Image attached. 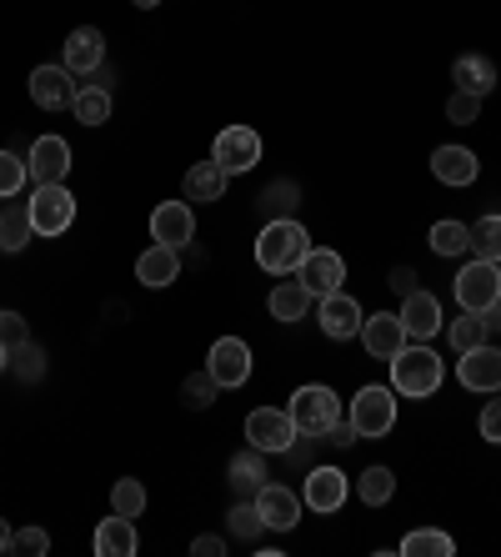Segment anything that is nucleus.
<instances>
[{
	"label": "nucleus",
	"instance_id": "obj_1",
	"mask_svg": "<svg viewBox=\"0 0 501 557\" xmlns=\"http://www.w3.org/2000/svg\"><path fill=\"white\" fill-rule=\"evenodd\" d=\"M306 251H311V236L296 216L266 221V232L256 236V267L271 276H296V267H301Z\"/></svg>",
	"mask_w": 501,
	"mask_h": 557
},
{
	"label": "nucleus",
	"instance_id": "obj_2",
	"mask_svg": "<svg viewBox=\"0 0 501 557\" xmlns=\"http://www.w3.org/2000/svg\"><path fill=\"white\" fill-rule=\"evenodd\" d=\"M441 376H447V362H441L431 347H422V342H406V347L391 357V387H397V397H431V392L441 387Z\"/></svg>",
	"mask_w": 501,
	"mask_h": 557
},
{
	"label": "nucleus",
	"instance_id": "obj_3",
	"mask_svg": "<svg viewBox=\"0 0 501 557\" xmlns=\"http://www.w3.org/2000/svg\"><path fill=\"white\" fill-rule=\"evenodd\" d=\"M291 422H296V437H331V428L341 422V397L322 382H306V387L291 392Z\"/></svg>",
	"mask_w": 501,
	"mask_h": 557
},
{
	"label": "nucleus",
	"instance_id": "obj_4",
	"mask_svg": "<svg viewBox=\"0 0 501 557\" xmlns=\"http://www.w3.org/2000/svg\"><path fill=\"white\" fill-rule=\"evenodd\" d=\"M347 422L356 428V437H386L397 428V387H361L351 397Z\"/></svg>",
	"mask_w": 501,
	"mask_h": 557
},
{
	"label": "nucleus",
	"instance_id": "obj_5",
	"mask_svg": "<svg viewBox=\"0 0 501 557\" xmlns=\"http://www.w3.org/2000/svg\"><path fill=\"white\" fill-rule=\"evenodd\" d=\"M26 207H30L36 236H61V232H71V221H76V196L65 191V182L36 186V196H30Z\"/></svg>",
	"mask_w": 501,
	"mask_h": 557
},
{
	"label": "nucleus",
	"instance_id": "obj_6",
	"mask_svg": "<svg viewBox=\"0 0 501 557\" xmlns=\"http://www.w3.org/2000/svg\"><path fill=\"white\" fill-rule=\"evenodd\" d=\"M456 301H462V311H476V317H487L491 307L501 301V272L497 261H466L462 276H456Z\"/></svg>",
	"mask_w": 501,
	"mask_h": 557
},
{
	"label": "nucleus",
	"instance_id": "obj_7",
	"mask_svg": "<svg viewBox=\"0 0 501 557\" xmlns=\"http://www.w3.org/2000/svg\"><path fill=\"white\" fill-rule=\"evenodd\" d=\"M211 161L226 176H241V171H251L261 161V136L251 126H226L216 136V146H211Z\"/></svg>",
	"mask_w": 501,
	"mask_h": 557
},
{
	"label": "nucleus",
	"instance_id": "obj_8",
	"mask_svg": "<svg viewBox=\"0 0 501 557\" xmlns=\"http://www.w3.org/2000/svg\"><path fill=\"white\" fill-rule=\"evenodd\" d=\"M246 442L261 447V453H291V442H296L291 412H281V407H256V412L246 417Z\"/></svg>",
	"mask_w": 501,
	"mask_h": 557
},
{
	"label": "nucleus",
	"instance_id": "obj_9",
	"mask_svg": "<svg viewBox=\"0 0 501 557\" xmlns=\"http://www.w3.org/2000/svg\"><path fill=\"white\" fill-rule=\"evenodd\" d=\"M206 372L216 376V387H246V382H251V347H246L241 337L211 342Z\"/></svg>",
	"mask_w": 501,
	"mask_h": 557
},
{
	"label": "nucleus",
	"instance_id": "obj_10",
	"mask_svg": "<svg viewBox=\"0 0 501 557\" xmlns=\"http://www.w3.org/2000/svg\"><path fill=\"white\" fill-rule=\"evenodd\" d=\"M296 276H301V286H306L311 297H326V292H341L347 261L336 257L331 247H311L306 257H301V267H296Z\"/></svg>",
	"mask_w": 501,
	"mask_h": 557
},
{
	"label": "nucleus",
	"instance_id": "obj_11",
	"mask_svg": "<svg viewBox=\"0 0 501 557\" xmlns=\"http://www.w3.org/2000/svg\"><path fill=\"white\" fill-rule=\"evenodd\" d=\"M406 342H412V337H406V326H401L397 311H372V317L361 322V347L372 351L376 362H391Z\"/></svg>",
	"mask_w": 501,
	"mask_h": 557
},
{
	"label": "nucleus",
	"instance_id": "obj_12",
	"mask_svg": "<svg viewBox=\"0 0 501 557\" xmlns=\"http://www.w3.org/2000/svg\"><path fill=\"white\" fill-rule=\"evenodd\" d=\"M76 91H80V81H71L65 65H36L30 71V101L40 111H65V106L76 101Z\"/></svg>",
	"mask_w": 501,
	"mask_h": 557
},
{
	"label": "nucleus",
	"instance_id": "obj_13",
	"mask_svg": "<svg viewBox=\"0 0 501 557\" xmlns=\"http://www.w3.org/2000/svg\"><path fill=\"white\" fill-rule=\"evenodd\" d=\"M456 376H462V387L466 392H501V347H472L462 351V362H456Z\"/></svg>",
	"mask_w": 501,
	"mask_h": 557
},
{
	"label": "nucleus",
	"instance_id": "obj_14",
	"mask_svg": "<svg viewBox=\"0 0 501 557\" xmlns=\"http://www.w3.org/2000/svg\"><path fill=\"white\" fill-rule=\"evenodd\" d=\"M196 236V211L191 201H161L151 211V242H166V247H191Z\"/></svg>",
	"mask_w": 501,
	"mask_h": 557
},
{
	"label": "nucleus",
	"instance_id": "obj_15",
	"mask_svg": "<svg viewBox=\"0 0 501 557\" xmlns=\"http://www.w3.org/2000/svg\"><path fill=\"white\" fill-rule=\"evenodd\" d=\"M361 322H366V311H361L356 297H347V292H326L322 297V332L331 342L361 337Z\"/></svg>",
	"mask_w": 501,
	"mask_h": 557
},
{
	"label": "nucleus",
	"instance_id": "obj_16",
	"mask_svg": "<svg viewBox=\"0 0 501 557\" xmlns=\"http://www.w3.org/2000/svg\"><path fill=\"white\" fill-rule=\"evenodd\" d=\"M401 326H406V337L412 342H431L447 326V317H441V301L431 297V292H412V297H401Z\"/></svg>",
	"mask_w": 501,
	"mask_h": 557
},
{
	"label": "nucleus",
	"instance_id": "obj_17",
	"mask_svg": "<svg viewBox=\"0 0 501 557\" xmlns=\"http://www.w3.org/2000/svg\"><path fill=\"white\" fill-rule=\"evenodd\" d=\"M105 65V36L96 26H76L65 36V71L71 76H96Z\"/></svg>",
	"mask_w": 501,
	"mask_h": 557
},
{
	"label": "nucleus",
	"instance_id": "obj_18",
	"mask_svg": "<svg viewBox=\"0 0 501 557\" xmlns=\"http://www.w3.org/2000/svg\"><path fill=\"white\" fill-rule=\"evenodd\" d=\"M30 166V182L46 186V182H65V171H71V141L65 136H40L26 156Z\"/></svg>",
	"mask_w": 501,
	"mask_h": 557
},
{
	"label": "nucleus",
	"instance_id": "obj_19",
	"mask_svg": "<svg viewBox=\"0 0 501 557\" xmlns=\"http://www.w3.org/2000/svg\"><path fill=\"white\" fill-rule=\"evenodd\" d=\"M256 507H261V522H266L271 532H291L296 522H301V497H296L291 487H281V482H261Z\"/></svg>",
	"mask_w": 501,
	"mask_h": 557
},
{
	"label": "nucleus",
	"instance_id": "obj_20",
	"mask_svg": "<svg viewBox=\"0 0 501 557\" xmlns=\"http://www.w3.org/2000/svg\"><path fill=\"white\" fill-rule=\"evenodd\" d=\"M431 176L447 186H472L481 176V161H476L472 146H437L431 151Z\"/></svg>",
	"mask_w": 501,
	"mask_h": 557
},
{
	"label": "nucleus",
	"instance_id": "obj_21",
	"mask_svg": "<svg viewBox=\"0 0 501 557\" xmlns=\"http://www.w3.org/2000/svg\"><path fill=\"white\" fill-rule=\"evenodd\" d=\"M176 276H180V251L166 247V242H155V247H146L141 257H136V282L151 286V292L171 286Z\"/></svg>",
	"mask_w": 501,
	"mask_h": 557
},
{
	"label": "nucleus",
	"instance_id": "obj_22",
	"mask_svg": "<svg viewBox=\"0 0 501 557\" xmlns=\"http://www.w3.org/2000/svg\"><path fill=\"white\" fill-rule=\"evenodd\" d=\"M351 482L341 467H311L306 478V507H316V512H336V507L347 503Z\"/></svg>",
	"mask_w": 501,
	"mask_h": 557
},
{
	"label": "nucleus",
	"instance_id": "obj_23",
	"mask_svg": "<svg viewBox=\"0 0 501 557\" xmlns=\"http://www.w3.org/2000/svg\"><path fill=\"white\" fill-rule=\"evenodd\" d=\"M451 91H472V96H491L497 91V65L487 61V55H456L451 61Z\"/></svg>",
	"mask_w": 501,
	"mask_h": 557
},
{
	"label": "nucleus",
	"instance_id": "obj_24",
	"mask_svg": "<svg viewBox=\"0 0 501 557\" xmlns=\"http://www.w3.org/2000/svg\"><path fill=\"white\" fill-rule=\"evenodd\" d=\"M136 547H141V537H136V518L111 512V518L96 528V557H136Z\"/></svg>",
	"mask_w": 501,
	"mask_h": 557
},
{
	"label": "nucleus",
	"instance_id": "obj_25",
	"mask_svg": "<svg viewBox=\"0 0 501 557\" xmlns=\"http://www.w3.org/2000/svg\"><path fill=\"white\" fill-rule=\"evenodd\" d=\"M226 171L216 166V161H196L191 171H186V201H201V207H211V201H221L226 196Z\"/></svg>",
	"mask_w": 501,
	"mask_h": 557
},
{
	"label": "nucleus",
	"instance_id": "obj_26",
	"mask_svg": "<svg viewBox=\"0 0 501 557\" xmlns=\"http://www.w3.org/2000/svg\"><path fill=\"white\" fill-rule=\"evenodd\" d=\"M226 478H231L236 493H261V482H271L266 478V453H261V447H246V453H236L231 467H226Z\"/></svg>",
	"mask_w": 501,
	"mask_h": 557
},
{
	"label": "nucleus",
	"instance_id": "obj_27",
	"mask_svg": "<svg viewBox=\"0 0 501 557\" xmlns=\"http://www.w3.org/2000/svg\"><path fill=\"white\" fill-rule=\"evenodd\" d=\"M266 307H271L276 322H301L306 307H311V292L301 286V276H296V282H276V292L266 297Z\"/></svg>",
	"mask_w": 501,
	"mask_h": 557
},
{
	"label": "nucleus",
	"instance_id": "obj_28",
	"mask_svg": "<svg viewBox=\"0 0 501 557\" xmlns=\"http://www.w3.org/2000/svg\"><path fill=\"white\" fill-rule=\"evenodd\" d=\"M36 236V226H30V207L26 201H11V207L0 211V251H21Z\"/></svg>",
	"mask_w": 501,
	"mask_h": 557
},
{
	"label": "nucleus",
	"instance_id": "obj_29",
	"mask_svg": "<svg viewBox=\"0 0 501 557\" xmlns=\"http://www.w3.org/2000/svg\"><path fill=\"white\" fill-rule=\"evenodd\" d=\"M356 497L366 507H386L397 497V472H391V467H366L356 478Z\"/></svg>",
	"mask_w": 501,
	"mask_h": 557
},
{
	"label": "nucleus",
	"instance_id": "obj_30",
	"mask_svg": "<svg viewBox=\"0 0 501 557\" xmlns=\"http://www.w3.org/2000/svg\"><path fill=\"white\" fill-rule=\"evenodd\" d=\"M401 553L406 557H451L456 543H451V532H441V528H412L406 543H401Z\"/></svg>",
	"mask_w": 501,
	"mask_h": 557
},
{
	"label": "nucleus",
	"instance_id": "obj_31",
	"mask_svg": "<svg viewBox=\"0 0 501 557\" xmlns=\"http://www.w3.org/2000/svg\"><path fill=\"white\" fill-rule=\"evenodd\" d=\"M71 111H76L80 126H105V121H111V91H101V86L86 81L76 91V101H71Z\"/></svg>",
	"mask_w": 501,
	"mask_h": 557
},
{
	"label": "nucleus",
	"instance_id": "obj_32",
	"mask_svg": "<svg viewBox=\"0 0 501 557\" xmlns=\"http://www.w3.org/2000/svg\"><path fill=\"white\" fill-rule=\"evenodd\" d=\"M431 251L437 257H466L472 251V226L466 221H437L431 226Z\"/></svg>",
	"mask_w": 501,
	"mask_h": 557
},
{
	"label": "nucleus",
	"instance_id": "obj_33",
	"mask_svg": "<svg viewBox=\"0 0 501 557\" xmlns=\"http://www.w3.org/2000/svg\"><path fill=\"white\" fill-rule=\"evenodd\" d=\"M472 257L497 261L501 267V216H481L472 226Z\"/></svg>",
	"mask_w": 501,
	"mask_h": 557
},
{
	"label": "nucleus",
	"instance_id": "obj_34",
	"mask_svg": "<svg viewBox=\"0 0 501 557\" xmlns=\"http://www.w3.org/2000/svg\"><path fill=\"white\" fill-rule=\"evenodd\" d=\"M111 512H121V518H141L146 512V487L136 478H121L116 487H111Z\"/></svg>",
	"mask_w": 501,
	"mask_h": 557
},
{
	"label": "nucleus",
	"instance_id": "obj_35",
	"mask_svg": "<svg viewBox=\"0 0 501 557\" xmlns=\"http://www.w3.org/2000/svg\"><path fill=\"white\" fill-rule=\"evenodd\" d=\"M261 207L271 211V221H276V216H291V211L301 207V186H296V182H271L266 191H261Z\"/></svg>",
	"mask_w": 501,
	"mask_h": 557
},
{
	"label": "nucleus",
	"instance_id": "obj_36",
	"mask_svg": "<svg viewBox=\"0 0 501 557\" xmlns=\"http://www.w3.org/2000/svg\"><path fill=\"white\" fill-rule=\"evenodd\" d=\"M226 522H231V537H236V543H256L261 532H266V522H261V507H256V503H236Z\"/></svg>",
	"mask_w": 501,
	"mask_h": 557
},
{
	"label": "nucleus",
	"instance_id": "obj_37",
	"mask_svg": "<svg viewBox=\"0 0 501 557\" xmlns=\"http://www.w3.org/2000/svg\"><path fill=\"white\" fill-rule=\"evenodd\" d=\"M481 342H487V322H481L476 311H462V317L451 322V347L472 351V347H481Z\"/></svg>",
	"mask_w": 501,
	"mask_h": 557
},
{
	"label": "nucleus",
	"instance_id": "obj_38",
	"mask_svg": "<svg viewBox=\"0 0 501 557\" xmlns=\"http://www.w3.org/2000/svg\"><path fill=\"white\" fill-rule=\"evenodd\" d=\"M26 176H30V166L21 161V156L0 151V201H15V191L26 186Z\"/></svg>",
	"mask_w": 501,
	"mask_h": 557
},
{
	"label": "nucleus",
	"instance_id": "obj_39",
	"mask_svg": "<svg viewBox=\"0 0 501 557\" xmlns=\"http://www.w3.org/2000/svg\"><path fill=\"white\" fill-rule=\"evenodd\" d=\"M11 367H15V376H21V382H40V372H46V357H40V347H15L11 351Z\"/></svg>",
	"mask_w": 501,
	"mask_h": 557
},
{
	"label": "nucleus",
	"instance_id": "obj_40",
	"mask_svg": "<svg viewBox=\"0 0 501 557\" xmlns=\"http://www.w3.org/2000/svg\"><path fill=\"white\" fill-rule=\"evenodd\" d=\"M180 397H186V407H196V412H201V407H211V403H216V376H211V372L191 376Z\"/></svg>",
	"mask_w": 501,
	"mask_h": 557
},
{
	"label": "nucleus",
	"instance_id": "obj_41",
	"mask_svg": "<svg viewBox=\"0 0 501 557\" xmlns=\"http://www.w3.org/2000/svg\"><path fill=\"white\" fill-rule=\"evenodd\" d=\"M0 342H5L11 351L30 342V326H26V317H21V311H0Z\"/></svg>",
	"mask_w": 501,
	"mask_h": 557
},
{
	"label": "nucleus",
	"instance_id": "obj_42",
	"mask_svg": "<svg viewBox=\"0 0 501 557\" xmlns=\"http://www.w3.org/2000/svg\"><path fill=\"white\" fill-rule=\"evenodd\" d=\"M476 111H481V96H472V91H451V101H447V116L456 121V126H472V121H476Z\"/></svg>",
	"mask_w": 501,
	"mask_h": 557
},
{
	"label": "nucleus",
	"instance_id": "obj_43",
	"mask_svg": "<svg viewBox=\"0 0 501 557\" xmlns=\"http://www.w3.org/2000/svg\"><path fill=\"white\" fill-rule=\"evenodd\" d=\"M11 553H26V557H40V553H51V537L40 528H21L11 537Z\"/></svg>",
	"mask_w": 501,
	"mask_h": 557
},
{
	"label": "nucleus",
	"instance_id": "obj_44",
	"mask_svg": "<svg viewBox=\"0 0 501 557\" xmlns=\"http://www.w3.org/2000/svg\"><path fill=\"white\" fill-rule=\"evenodd\" d=\"M481 437L491 442V447H501V397L491 392V403L481 407Z\"/></svg>",
	"mask_w": 501,
	"mask_h": 557
},
{
	"label": "nucleus",
	"instance_id": "obj_45",
	"mask_svg": "<svg viewBox=\"0 0 501 557\" xmlns=\"http://www.w3.org/2000/svg\"><path fill=\"white\" fill-rule=\"evenodd\" d=\"M416 272H406V267H391V292H397V297H412L416 292Z\"/></svg>",
	"mask_w": 501,
	"mask_h": 557
},
{
	"label": "nucleus",
	"instance_id": "obj_46",
	"mask_svg": "<svg viewBox=\"0 0 501 557\" xmlns=\"http://www.w3.org/2000/svg\"><path fill=\"white\" fill-rule=\"evenodd\" d=\"M191 553H196V557H221V553H226V543L206 532V537H196V543H191Z\"/></svg>",
	"mask_w": 501,
	"mask_h": 557
},
{
	"label": "nucleus",
	"instance_id": "obj_47",
	"mask_svg": "<svg viewBox=\"0 0 501 557\" xmlns=\"http://www.w3.org/2000/svg\"><path fill=\"white\" fill-rule=\"evenodd\" d=\"M331 442H336V447H356V428H351V422H347V417H341V422H336V428H331Z\"/></svg>",
	"mask_w": 501,
	"mask_h": 557
},
{
	"label": "nucleus",
	"instance_id": "obj_48",
	"mask_svg": "<svg viewBox=\"0 0 501 557\" xmlns=\"http://www.w3.org/2000/svg\"><path fill=\"white\" fill-rule=\"evenodd\" d=\"M11 537H15V532H11V528H5V522H0V557L11 553Z\"/></svg>",
	"mask_w": 501,
	"mask_h": 557
},
{
	"label": "nucleus",
	"instance_id": "obj_49",
	"mask_svg": "<svg viewBox=\"0 0 501 557\" xmlns=\"http://www.w3.org/2000/svg\"><path fill=\"white\" fill-rule=\"evenodd\" d=\"M130 5H136V11H155V5H161V0H130Z\"/></svg>",
	"mask_w": 501,
	"mask_h": 557
},
{
	"label": "nucleus",
	"instance_id": "obj_50",
	"mask_svg": "<svg viewBox=\"0 0 501 557\" xmlns=\"http://www.w3.org/2000/svg\"><path fill=\"white\" fill-rule=\"evenodd\" d=\"M5 367H11V347H5V342H0V372H5Z\"/></svg>",
	"mask_w": 501,
	"mask_h": 557
}]
</instances>
